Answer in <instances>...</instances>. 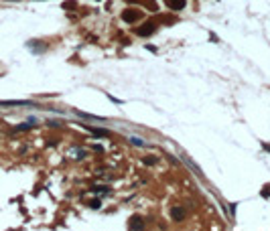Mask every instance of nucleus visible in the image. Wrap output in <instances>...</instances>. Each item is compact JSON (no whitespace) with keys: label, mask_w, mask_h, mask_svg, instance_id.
<instances>
[{"label":"nucleus","mask_w":270,"mask_h":231,"mask_svg":"<svg viewBox=\"0 0 270 231\" xmlns=\"http://www.w3.org/2000/svg\"><path fill=\"white\" fill-rule=\"evenodd\" d=\"M0 105H4V108H10V105H27V108H35V101H29V100H4L0 101Z\"/></svg>","instance_id":"obj_1"},{"label":"nucleus","mask_w":270,"mask_h":231,"mask_svg":"<svg viewBox=\"0 0 270 231\" xmlns=\"http://www.w3.org/2000/svg\"><path fill=\"white\" fill-rule=\"evenodd\" d=\"M138 18H140V10H136V8H128V10L122 12V20L124 23H136Z\"/></svg>","instance_id":"obj_2"},{"label":"nucleus","mask_w":270,"mask_h":231,"mask_svg":"<svg viewBox=\"0 0 270 231\" xmlns=\"http://www.w3.org/2000/svg\"><path fill=\"white\" fill-rule=\"evenodd\" d=\"M154 31H156V24L154 23H144L140 28H136V35L138 37H151Z\"/></svg>","instance_id":"obj_3"},{"label":"nucleus","mask_w":270,"mask_h":231,"mask_svg":"<svg viewBox=\"0 0 270 231\" xmlns=\"http://www.w3.org/2000/svg\"><path fill=\"white\" fill-rule=\"evenodd\" d=\"M185 217H187V213H185V209H183V207L175 205V207L171 209V219H173V221H185Z\"/></svg>","instance_id":"obj_4"},{"label":"nucleus","mask_w":270,"mask_h":231,"mask_svg":"<svg viewBox=\"0 0 270 231\" xmlns=\"http://www.w3.org/2000/svg\"><path fill=\"white\" fill-rule=\"evenodd\" d=\"M128 227H130V229H142V227H144V221H142V217H140V215L130 217V221H128Z\"/></svg>","instance_id":"obj_5"},{"label":"nucleus","mask_w":270,"mask_h":231,"mask_svg":"<svg viewBox=\"0 0 270 231\" xmlns=\"http://www.w3.org/2000/svg\"><path fill=\"white\" fill-rule=\"evenodd\" d=\"M83 128H87V130H89V132H92V134H93V136H98V138H106V136H108V134H110V132H108V130H100V128H89V126H87V124H83Z\"/></svg>","instance_id":"obj_6"},{"label":"nucleus","mask_w":270,"mask_h":231,"mask_svg":"<svg viewBox=\"0 0 270 231\" xmlns=\"http://www.w3.org/2000/svg\"><path fill=\"white\" fill-rule=\"evenodd\" d=\"M167 2H169L171 10H183L185 8V0H167Z\"/></svg>","instance_id":"obj_7"},{"label":"nucleus","mask_w":270,"mask_h":231,"mask_svg":"<svg viewBox=\"0 0 270 231\" xmlns=\"http://www.w3.org/2000/svg\"><path fill=\"white\" fill-rule=\"evenodd\" d=\"M39 41H31L29 43V47H31L33 51H37V53H43V51H45V45H37Z\"/></svg>","instance_id":"obj_8"},{"label":"nucleus","mask_w":270,"mask_h":231,"mask_svg":"<svg viewBox=\"0 0 270 231\" xmlns=\"http://www.w3.org/2000/svg\"><path fill=\"white\" fill-rule=\"evenodd\" d=\"M77 116H81V118H87V120H104V118H100V116H92V114H87V112H75Z\"/></svg>","instance_id":"obj_9"},{"label":"nucleus","mask_w":270,"mask_h":231,"mask_svg":"<svg viewBox=\"0 0 270 231\" xmlns=\"http://www.w3.org/2000/svg\"><path fill=\"white\" fill-rule=\"evenodd\" d=\"M33 128V124H19V126L14 128V132H27V130H31Z\"/></svg>","instance_id":"obj_10"},{"label":"nucleus","mask_w":270,"mask_h":231,"mask_svg":"<svg viewBox=\"0 0 270 231\" xmlns=\"http://www.w3.org/2000/svg\"><path fill=\"white\" fill-rule=\"evenodd\" d=\"M92 191L93 192H102V195H108V192H110L108 187H92Z\"/></svg>","instance_id":"obj_11"},{"label":"nucleus","mask_w":270,"mask_h":231,"mask_svg":"<svg viewBox=\"0 0 270 231\" xmlns=\"http://www.w3.org/2000/svg\"><path fill=\"white\" fill-rule=\"evenodd\" d=\"M130 142L134 144V146H144V140H142V138H136V136H132Z\"/></svg>","instance_id":"obj_12"},{"label":"nucleus","mask_w":270,"mask_h":231,"mask_svg":"<svg viewBox=\"0 0 270 231\" xmlns=\"http://www.w3.org/2000/svg\"><path fill=\"white\" fill-rule=\"evenodd\" d=\"M144 164H148V166L156 164V156H148V158H144Z\"/></svg>","instance_id":"obj_13"},{"label":"nucleus","mask_w":270,"mask_h":231,"mask_svg":"<svg viewBox=\"0 0 270 231\" xmlns=\"http://www.w3.org/2000/svg\"><path fill=\"white\" fill-rule=\"evenodd\" d=\"M100 205H102L100 201H98V199H93L92 203H89V207H92V209H100Z\"/></svg>","instance_id":"obj_14"},{"label":"nucleus","mask_w":270,"mask_h":231,"mask_svg":"<svg viewBox=\"0 0 270 231\" xmlns=\"http://www.w3.org/2000/svg\"><path fill=\"white\" fill-rule=\"evenodd\" d=\"M146 49L151 51V53H156V47H152V45H146Z\"/></svg>","instance_id":"obj_15"},{"label":"nucleus","mask_w":270,"mask_h":231,"mask_svg":"<svg viewBox=\"0 0 270 231\" xmlns=\"http://www.w3.org/2000/svg\"><path fill=\"white\" fill-rule=\"evenodd\" d=\"M262 146H264V150H268V152H270V144H262Z\"/></svg>","instance_id":"obj_16"},{"label":"nucleus","mask_w":270,"mask_h":231,"mask_svg":"<svg viewBox=\"0 0 270 231\" xmlns=\"http://www.w3.org/2000/svg\"><path fill=\"white\" fill-rule=\"evenodd\" d=\"M128 2H134V0H128Z\"/></svg>","instance_id":"obj_17"}]
</instances>
